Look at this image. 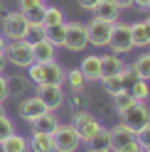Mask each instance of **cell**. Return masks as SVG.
<instances>
[{"instance_id":"6da1fadb","label":"cell","mask_w":150,"mask_h":152,"mask_svg":"<svg viewBox=\"0 0 150 152\" xmlns=\"http://www.w3.org/2000/svg\"><path fill=\"white\" fill-rule=\"evenodd\" d=\"M27 81L35 86H40V83L64 86V66L57 64V59L49 64H30L27 66Z\"/></svg>"},{"instance_id":"7a4b0ae2","label":"cell","mask_w":150,"mask_h":152,"mask_svg":"<svg viewBox=\"0 0 150 152\" xmlns=\"http://www.w3.org/2000/svg\"><path fill=\"white\" fill-rule=\"evenodd\" d=\"M145 137H138L133 130H128L123 123L108 130V150L111 152H140Z\"/></svg>"},{"instance_id":"3957f363","label":"cell","mask_w":150,"mask_h":152,"mask_svg":"<svg viewBox=\"0 0 150 152\" xmlns=\"http://www.w3.org/2000/svg\"><path fill=\"white\" fill-rule=\"evenodd\" d=\"M121 123H123L128 130H133L138 137H145L148 130H150V113L145 108V103H133V106L121 115Z\"/></svg>"},{"instance_id":"277c9868","label":"cell","mask_w":150,"mask_h":152,"mask_svg":"<svg viewBox=\"0 0 150 152\" xmlns=\"http://www.w3.org/2000/svg\"><path fill=\"white\" fill-rule=\"evenodd\" d=\"M71 128L76 130V135H79V140H81V145H89L91 137L96 135V132L104 128V125H101L99 118H96V115H91L89 110H76V113H74V118H71Z\"/></svg>"},{"instance_id":"5b68a950","label":"cell","mask_w":150,"mask_h":152,"mask_svg":"<svg viewBox=\"0 0 150 152\" xmlns=\"http://www.w3.org/2000/svg\"><path fill=\"white\" fill-rule=\"evenodd\" d=\"M27 27H30V22L25 20V15H22L20 10L3 15V37H5L7 42L27 39Z\"/></svg>"},{"instance_id":"8992f818","label":"cell","mask_w":150,"mask_h":152,"mask_svg":"<svg viewBox=\"0 0 150 152\" xmlns=\"http://www.w3.org/2000/svg\"><path fill=\"white\" fill-rule=\"evenodd\" d=\"M5 59H7V64L17 66V69H27V66L32 64V42H27V39L7 42Z\"/></svg>"},{"instance_id":"52a82bcc","label":"cell","mask_w":150,"mask_h":152,"mask_svg":"<svg viewBox=\"0 0 150 152\" xmlns=\"http://www.w3.org/2000/svg\"><path fill=\"white\" fill-rule=\"evenodd\" d=\"M52 142H54V152H79V147H81L76 130L71 125H62V123L52 132Z\"/></svg>"},{"instance_id":"ba28073f","label":"cell","mask_w":150,"mask_h":152,"mask_svg":"<svg viewBox=\"0 0 150 152\" xmlns=\"http://www.w3.org/2000/svg\"><path fill=\"white\" fill-rule=\"evenodd\" d=\"M111 52L123 56L133 49V42H130V22H113V32H111V39H108Z\"/></svg>"},{"instance_id":"9c48e42d","label":"cell","mask_w":150,"mask_h":152,"mask_svg":"<svg viewBox=\"0 0 150 152\" xmlns=\"http://www.w3.org/2000/svg\"><path fill=\"white\" fill-rule=\"evenodd\" d=\"M111 32H113V22H106V20L91 17V22L86 25V37L91 47H108Z\"/></svg>"},{"instance_id":"30bf717a","label":"cell","mask_w":150,"mask_h":152,"mask_svg":"<svg viewBox=\"0 0 150 152\" xmlns=\"http://www.w3.org/2000/svg\"><path fill=\"white\" fill-rule=\"evenodd\" d=\"M64 47L71 52H84L89 47V37H86V25L84 22H67V39Z\"/></svg>"},{"instance_id":"8fae6325","label":"cell","mask_w":150,"mask_h":152,"mask_svg":"<svg viewBox=\"0 0 150 152\" xmlns=\"http://www.w3.org/2000/svg\"><path fill=\"white\" fill-rule=\"evenodd\" d=\"M37 98L44 103L47 110H57L64 101H67V93L64 86H49V83H40L37 86Z\"/></svg>"},{"instance_id":"7c38bea8","label":"cell","mask_w":150,"mask_h":152,"mask_svg":"<svg viewBox=\"0 0 150 152\" xmlns=\"http://www.w3.org/2000/svg\"><path fill=\"white\" fill-rule=\"evenodd\" d=\"M57 59V47L49 39L32 42V64H49Z\"/></svg>"},{"instance_id":"4fadbf2b","label":"cell","mask_w":150,"mask_h":152,"mask_svg":"<svg viewBox=\"0 0 150 152\" xmlns=\"http://www.w3.org/2000/svg\"><path fill=\"white\" fill-rule=\"evenodd\" d=\"M130 42H133V49H145L150 47V20H138L130 22Z\"/></svg>"},{"instance_id":"5bb4252c","label":"cell","mask_w":150,"mask_h":152,"mask_svg":"<svg viewBox=\"0 0 150 152\" xmlns=\"http://www.w3.org/2000/svg\"><path fill=\"white\" fill-rule=\"evenodd\" d=\"M44 110H47V108H44V103L37 98V96H27V98H22L20 108H17V113H20V118H22L25 123H30V120H35V118H40Z\"/></svg>"},{"instance_id":"9a60e30c","label":"cell","mask_w":150,"mask_h":152,"mask_svg":"<svg viewBox=\"0 0 150 152\" xmlns=\"http://www.w3.org/2000/svg\"><path fill=\"white\" fill-rule=\"evenodd\" d=\"M91 17L106 20V22H118L121 20V7L113 3V0H99V5L91 10Z\"/></svg>"},{"instance_id":"2e32d148","label":"cell","mask_w":150,"mask_h":152,"mask_svg":"<svg viewBox=\"0 0 150 152\" xmlns=\"http://www.w3.org/2000/svg\"><path fill=\"white\" fill-rule=\"evenodd\" d=\"M30 128H32V132H47V135H52L59 128V118L54 115V110H44L40 118L30 120Z\"/></svg>"},{"instance_id":"e0dca14e","label":"cell","mask_w":150,"mask_h":152,"mask_svg":"<svg viewBox=\"0 0 150 152\" xmlns=\"http://www.w3.org/2000/svg\"><path fill=\"white\" fill-rule=\"evenodd\" d=\"M79 71L84 74V79L89 81H101V59H99V54H89V56H84L81 59V66H79Z\"/></svg>"},{"instance_id":"ac0fdd59","label":"cell","mask_w":150,"mask_h":152,"mask_svg":"<svg viewBox=\"0 0 150 152\" xmlns=\"http://www.w3.org/2000/svg\"><path fill=\"white\" fill-rule=\"evenodd\" d=\"M20 12L25 15L27 22H42V12H44V0H17Z\"/></svg>"},{"instance_id":"d6986e66","label":"cell","mask_w":150,"mask_h":152,"mask_svg":"<svg viewBox=\"0 0 150 152\" xmlns=\"http://www.w3.org/2000/svg\"><path fill=\"white\" fill-rule=\"evenodd\" d=\"M101 59V76H113V74H121L126 69V61H123V56H118V54H101L99 56Z\"/></svg>"},{"instance_id":"ffe728a7","label":"cell","mask_w":150,"mask_h":152,"mask_svg":"<svg viewBox=\"0 0 150 152\" xmlns=\"http://www.w3.org/2000/svg\"><path fill=\"white\" fill-rule=\"evenodd\" d=\"M5 79H7V96H12V98L25 96L27 88H30V81H27V76H22V74L5 76Z\"/></svg>"},{"instance_id":"44dd1931","label":"cell","mask_w":150,"mask_h":152,"mask_svg":"<svg viewBox=\"0 0 150 152\" xmlns=\"http://www.w3.org/2000/svg\"><path fill=\"white\" fill-rule=\"evenodd\" d=\"M27 145L32 152H54L52 135H47V132H32V137H27Z\"/></svg>"},{"instance_id":"7402d4cb","label":"cell","mask_w":150,"mask_h":152,"mask_svg":"<svg viewBox=\"0 0 150 152\" xmlns=\"http://www.w3.org/2000/svg\"><path fill=\"white\" fill-rule=\"evenodd\" d=\"M130 71L135 74L138 81H148V79H150V54L143 52L133 64H130Z\"/></svg>"},{"instance_id":"603a6c76","label":"cell","mask_w":150,"mask_h":152,"mask_svg":"<svg viewBox=\"0 0 150 152\" xmlns=\"http://www.w3.org/2000/svg\"><path fill=\"white\" fill-rule=\"evenodd\" d=\"M0 150H3V152H30V145H27V137L12 132L7 140L0 142Z\"/></svg>"},{"instance_id":"cb8c5ba5","label":"cell","mask_w":150,"mask_h":152,"mask_svg":"<svg viewBox=\"0 0 150 152\" xmlns=\"http://www.w3.org/2000/svg\"><path fill=\"white\" fill-rule=\"evenodd\" d=\"M133 96H130V91L128 88H123V91H118V93H113V108H116V113L118 115H123V113L133 106Z\"/></svg>"},{"instance_id":"d4e9b609","label":"cell","mask_w":150,"mask_h":152,"mask_svg":"<svg viewBox=\"0 0 150 152\" xmlns=\"http://www.w3.org/2000/svg\"><path fill=\"white\" fill-rule=\"evenodd\" d=\"M47 39H49L54 47H64V39H67V22L47 27Z\"/></svg>"},{"instance_id":"484cf974","label":"cell","mask_w":150,"mask_h":152,"mask_svg":"<svg viewBox=\"0 0 150 152\" xmlns=\"http://www.w3.org/2000/svg\"><path fill=\"white\" fill-rule=\"evenodd\" d=\"M64 83H67L71 91H84L86 79H84V74L79 69H69V71H64Z\"/></svg>"},{"instance_id":"4316f807","label":"cell","mask_w":150,"mask_h":152,"mask_svg":"<svg viewBox=\"0 0 150 152\" xmlns=\"http://www.w3.org/2000/svg\"><path fill=\"white\" fill-rule=\"evenodd\" d=\"M59 22H67V20H64V12L59 10V7L44 5V12H42V25H44V27H52V25H59Z\"/></svg>"},{"instance_id":"83f0119b","label":"cell","mask_w":150,"mask_h":152,"mask_svg":"<svg viewBox=\"0 0 150 152\" xmlns=\"http://www.w3.org/2000/svg\"><path fill=\"white\" fill-rule=\"evenodd\" d=\"M130 96H133V101L135 103H145L148 101V81H133V83H130Z\"/></svg>"},{"instance_id":"f1b7e54d","label":"cell","mask_w":150,"mask_h":152,"mask_svg":"<svg viewBox=\"0 0 150 152\" xmlns=\"http://www.w3.org/2000/svg\"><path fill=\"white\" fill-rule=\"evenodd\" d=\"M101 83H104V88L111 93V96L126 88V86H123V79H121V74H113V76H101Z\"/></svg>"},{"instance_id":"f546056e","label":"cell","mask_w":150,"mask_h":152,"mask_svg":"<svg viewBox=\"0 0 150 152\" xmlns=\"http://www.w3.org/2000/svg\"><path fill=\"white\" fill-rule=\"evenodd\" d=\"M40 39H47V27L42 22H30V27H27V42H40Z\"/></svg>"},{"instance_id":"4dcf8cb0","label":"cell","mask_w":150,"mask_h":152,"mask_svg":"<svg viewBox=\"0 0 150 152\" xmlns=\"http://www.w3.org/2000/svg\"><path fill=\"white\" fill-rule=\"evenodd\" d=\"M12 132H15V123L7 118V115H3V118H0V142L7 140V137L12 135Z\"/></svg>"},{"instance_id":"1f68e13d","label":"cell","mask_w":150,"mask_h":152,"mask_svg":"<svg viewBox=\"0 0 150 152\" xmlns=\"http://www.w3.org/2000/svg\"><path fill=\"white\" fill-rule=\"evenodd\" d=\"M89 147H108V130H106V128H101L96 135L91 137Z\"/></svg>"},{"instance_id":"d6a6232c","label":"cell","mask_w":150,"mask_h":152,"mask_svg":"<svg viewBox=\"0 0 150 152\" xmlns=\"http://www.w3.org/2000/svg\"><path fill=\"white\" fill-rule=\"evenodd\" d=\"M69 106H71L74 113H76V110H84V106H86V98H84V93H81V91H71Z\"/></svg>"},{"instance_id":"836d02e7","label":"cell","mask_w":150,"mask_h":152,"mask_svg":"<svg viewBox=\"0 0 150 152\" xmlns=\"http://www.w3.org/2000/svg\"><path fill=\"white\" fill-rule=\"evenodd\" d=\"M121 79H123V86H126V88H130V83L135 81V74L130 71V66H126V69L121 71Z\"/></svg>"},{"instance_id":"e575fe53","label":"cell","mask_w":150,"mask_h":152,"mask_svg":"<svg viewBox=\"0 0 150 152\" xmlns=\"http://www.w3.org/2000/svg\"><path fill=\"white\" fill-rule=\"evenodd\" d=\"M7 98V79H5V74H0V103H5Z\"/></svg>"},{"instance_id":"d590c367","label":"cell","mask_w":150,"mask_h":152,"mask_svg":"<svg viewBox=\"0 0 150 152\" xmlns=\"http://www.w3.org/2000/svg\"><path fill=\"white\" fill-rule=\"evenodd\" d=\"M133 7H138V10L148 12V10H150V0H133Z\"/></svg>"},{"instance_id":"8d00e7d4","label":"cell","mask_w":150,"mask_h":152,"mask_svg":"<svg viewBox=\"0 0 150 152\" xmlns=\"http://www.w3.org/2000/svg\"><path fill=\"white\" fill-rule=\"evenodd\" d=\"M79 5L84 7V10H89V12H91V10H93V7H96V5H99V0H79Z\"/></svg>"},{"instance_id":"74e56055","label":"cell","mask_w":150,"mask_h":152,"mask_svg":"<svg viewBox=\"0 0 150 152\" xmlns=\"http://www.w3.org/2000/svg\"><path fill=\"white\" fill-rule=\"evenodd\" d=\"M113 3L121 7V10H128V7H133V0H113Z\"/></svg>"},{"instance_id":"f35d334b","label":"cell","mask_w":150,"mask_h":152,"mask_svg":"<svg viewBox=\"0 0 150 152\" xmlns=\"http://www.w3.org/2000/svg\"><path fill=\"white\" fill-rule=\"evenodd\" d=\"M7 69V59H5V54H0V74H5Z\"/></svg>"},{"instance_id":"ab89813d","label":"cell","mask_w":150,"mask_h":152,"mask_svg":"<svg viewBox=\"0 0 150 152\" xmlns=\"http://www.w3.org/2000/svg\"><path fill=\"white\" fill-rule=\"evenodd\" d=\"M5 47H7V39L3 37V32H0V54H5Z\"/></svg>"},{"instance_id":"60d3db41","label":"cell","mask_w":150,"mask_h":152,"mask_svg":"<svg viewBox=\"0 0 150 152\" xmlns=\"http://www.w3.org/2000/svg\"><path fill=\"white\" fill-rule=\"evenodd\" d=\"M86 152H111V150L108 147H89Z\"/></svg>"},{"instance_id":"b9f144b4","label":"cell","mask_w":150,"mask_h":152,"mask_svg":"<svg viewBox=\"0 0 150 152\" xmlns=\"http://www.w3.org/2000/svg\"><path fill=\"white\" fill-rule=\"evenodd\" d=\"M3 115H7V110H5V103H0V118Z\"/></svg>"},{"instance_id":"7bdbcfd3","label":"cell","mask_w":150,"mask_h":152,"mask_svg":"<svg viewBox=\"0 0 150 152\" xmlns=\"http://www.w3.org/2000/svg\"><path fill=\"white\" fill-rule=\"evenodd\" d=\"M44 3H47V0H44Z\"/></svg>"}]
</instances>
